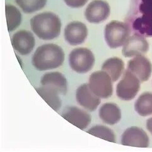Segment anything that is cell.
<instances>
[{
	"label": "cell",
	"instance_id": "6da1fadb",
	"mask_svg": "<svg viewBox=\"0 0 152 152\" xmlns=\"http://www.w3.org/2000/svg\"><path fill=\"white\" fill-rule=\"evenodd\" d=\"M129 22L131 29L143 37H152V0H132Z\"/></svg>",
	"mask_w": 152,
	"mask_h": 152
},
{
	"label": "cell",
	"instance_id": "7a4b0ae2",
	"mask_svg": "<svg viewBox=\"0 0 152 152\" xmlns=\"http://www.w3.org/2000/svg\"><path fill=\"white\" fill-rule=\"evenodd\" d=\"M64 53L57 44H46L39 46L35 50L32 63L39 71H47L58 68L64 61Z\"/></svg>",
	"mask_w": 152,
	"mask_h": 152
},
{
	"label": "cell",
	"instance_id": "3957f363",
	"mask_svg": "<svg viewBox=\"0 0 152 152\" xmlns=\"http://www.w3.org/2000/svg\"><path fill=\"white\" fill-rule=\"evenodd\" d=\"M61 21L56 14L43 12L30 20V27L37 36L44 40L57 38L61 30Z\"/></svg>",
	"mask_w": 152,
	"mask_h": 152
},
{
	"label": "cell",
	"instance_id": "277c9868",
	"mask_svg": "<svg viewBox=\"0 0 152 152\" xmlns=\"http://www.w3.org/2000/svg\"><path fill=\"white\" fill-rule=\"evenodd\" d=\"M131 29L124 22L114 20L106 25L104 30L105 41L111 49H116L124 45L130 36Z\"/></svg>",
	"mask_w": 152,
	"mask_h": 152
},
{
	"label": "cell",
	"instance_id": "5b68a950",
	"mask_svg": "<svg viewBox=\"0 0 152 152\" xmlns=\"http://www.w3.org/2000/svg\"><path fill=\"white\" fill-rule=\"evenodd\" d=\"M95 61L92 50L85 48L74 49L69 55L71 68L78 73H86L92 69Z\"/></svg>",
	"mask_w": 152,
	"mask_h": 152
},
{
	"label": "cell",
	"instance_id": "8992f818",
	"mask_svg": "<svg viewBox=\"0 0 152 152\" xmlns=\"http://www.w3.org/2000/svg\"><path fill=\"white\" fill-rule=\"evenodd\" d=\"M88 84L94 94L100 99H108L113 94V80L104 71H97L92 73Z\"/></svg>",
	"mask_w": 152,
	"mask_h": 152
},
{
	"label": "cell",
	"instance_id": "52a82bcc",
	"mask_svg": "<svg viewBox=\"0 0 152 152\" xmlns=\"http://www.w3.org/2000/svg\"><path fill=\"white\" fill-rule=\"evenodd\" d=\"M141 81L130 71H125L123 78L116 87V94L121 100L129 101L133 99L140 89Z\"/></svg>",
	"mask_w": 152,
	"mask_h": 152
},
{
	"label": "cell",
	"instance_id": "ba28073f",
	"mask_svg": "<svg viewBox=\"0 0 152 152\" xmlns=\"http://www.w3.org/2000/svg\"><path fill=\"white\" fill-rule=\"evenodd\" d=\"M110 13L109 3L104 0H94L87 6L85 16L87 21L92 23H99L107 20Z\"/></svg>",
	"mask_w": 152,
	"mask_h": 152
},
{
	"label": "cell",
	"instance_id": "9c48e42d",
	"mask_svg": "<svg viewBox=\"0 0 152 152\" xmlns=\"http://www.w3.org/2000/svg\"><path fill=\"white\" fill-rule=\"evenodd\" d=\"M149 44L145 37L135 34L129 36L123 45V55L126 58H132L143 55L148 51Z\"/></svg>",
	"mask_w": 152,
	"mask_h": 152
},
{
	"label": "cell",
	"instance_id": "30bf717a",
	"mask_svg": "<svg viewBox=\"0 0 152 152\" xmlns=\"http://www.w3.org/2000/svg\"><path fill=\"white\" fill-rule=\"evenodd\" d=\"M149 141L145 131L136 126L126 129L121 138V144L134 147L146 148L149 146Z\"/></svg>",
	"mask_w": 152,
	"mask_h": 152
},
{
	"label": "cell",
	"instance_id": "8fae6325",
	"mask_svg": "<svg viewBox=\"0 0 152 152\" xmlns=\"http://www.w3.org/2000/svg\"><path fill=\"white\" fill-rule=\"evenodd\" d=\"M12 43L14 49L20 54L25 56L31 53L35 45L33 34L26 30L17 32L12 37Z\"/></svg>",
	"mask_w": 152,
	"mask_h": 152
},
{
	"label": "cell",
	"instance_id": "7c38bea8",
	"mask_svg": "<svg viewBox=\"0 0 152 152\" xmlns=\"http://www.w3.org/2000/svg\"><path fill=\"white\" fill-rule=\"evenodd\" d=\"M88 35V28L85 23L73 21L68 23L64 28V39L70 45H77L85 42Z\"/></svg>",
	"mask_w": 152,
	"mask_h": 152
},
{
	"label": "cell",
	"instance_id": "4fadbf2b",
	"mask_svg": "<svg viewBox=\"0 0 152 152\" xmlns=\"http://www.w3.org/2000/svg\"><path fill=\"white\" fill-rule=\"evenodd\" d=\"M128 69L137 77L141 82L148 80L152 73V64L150 61L141 55L129 60Z\"/></svg>",
	"mask_w": 152,
	"mask_h": 152
},
{
	"label": "cell",
	"instance_id": "5bb4252c",
	"mask_svg": "<svg viewBox=\"0 0 152 152\" xmlns=\"http://www.w3.org/2000/svg\"><path fill=\"white\" fill-rule=\"evenodd\" d=\"M61 115L69 123L82 130L87 128L92 121L90 114L75 106L66 107Z\"/></svg>",
	"mask_w": 152,
	"mask_h": 152
},
{
	"label": "cell",
	"instance_id": "9a60e30c",
	"mask_svg": "<svg viewBox=\"0 0 152 152\" xmlns=\"http://www.w3.org/2000/svg\"><path fill=\"white\" fill-rule=\"evenodd\" d=\"M76 99L81 106L90 112L97 109L101 102L100 98L94 94L87 83L80 85L77 88Z\"/></svg>",
	"mask_w": 152,
	"mask_h": 152
},
{
	"label": "cell",
	"instance_id": "2e32d148",
	"mask_svg": "<svg viewBox=\"0 0 152 152\" xmlns=\"http://www.w3.org/2000/svg\"><path fill=\"white\" fill-rule=\"evenodd\" d=\"M42 86L56 90L59 95H65L68 91V81L64 76L59 72H50L44 74L40 80Z\"/></svg>",
	"mask_w": 152,
	"mask_h": 152
},
{
	"label": "cell",
	"instance_id": "e0dca14e",
	"mask_svg": "<svg viewBox=\"0 0 152 152\" xmlns=\"http://www.w3.org/2000/svg\"><path fill=\"white\" fill-rule=\"evenodd\" d=\"M99 117L104 123L114 125L119 123L122 114L118 105L114 103H105L99 109Z\"/></svg>",
	"mask_w": 152,
	"mask_h": 152
},
{
	"label": "cell",
	"instance_id": "ac0fdd59",
	"mask_svg": "<svg viewBox=\"0 0 152 152\" xmlns=\"http://www.w3.org/2000/svg\"><path fill=\"white\" fill-rule=\"evenodd\" d=\"M124 69L123 61L117 57L110 58L107 59L102 66V70L107 73L115 82L121 77Z\"/></svg>",
	"mask_w": 152,
	"mask_h": 152
},
{
	"label": "cell",
	"instance_id": "d6986e66",
	"mask_svg": "<svg viewBox=\"0 0 152 152\" xmlns=\"http://www.w3.org/2000/svg\"><path fill=\"white\" fill-rule=\"evenodd\" d=\"M39 94L50 107L55 111H58L61 107V100L59 97V93L53 88L45 86L35 88Z\"/></svg>",
	"mask_w": 152,
	"mask_h": 152
},
{
	"label": "cell",
	"instance_id": "ffe728a7",
	"mask_svg": "<svg viewBox=\"0 0 152 152\" xmlns=\"http://www.w3.org/2000/svg\"><path fill=\"white\" fill-rule=\"evenodd\" d=\"M134 109L136 113L143 117L152 115V93L141 94L136 101Z\"/></svg>",
	"mask_w": 152,
	"mask_h": 152
},
{
	"label": "cell",
	"instance_id": "44dd1931",
	"mask_svg": "<svg viewBox=\"0 0 152 152\" xmlns=\"http://www.w3.org/2000/svg\"><path fill=\"white\" fill-rule=\"evenodd\" d=\"M6 17L8 30L9 32H13L16 30L22 23V16L20 10L12 4H7Z\"/></svg>",
	"mask_w": 152,
	"mask_h": 152
},
{
	"label": "cell",
	"instance_id": "7402d4cb",
	"mask_svg": "<svg viewBox=\"0 0 152 152\" xmlns=\"http://www.w3.org/2000/svg\"><path fill=\"white\" fill-rule=\"evenodd\" d=\"M17 4L24 13H32L42 9L47 0H15Z\"/></svg>",
	"mask_w": 152,
	"mask_h": 152
},
{
	"label": "cell",
	"instance_id": "603a6c76",
	"mask_svg": "<svg viewBox=\"0 0 152 152\" xmlns=\"http://www.w3.org/2000/svg\"><path fill=\"white\" fill-rule=\"evenodd\" d=\"M87 133L110 142L115 143V136L113 131L107 126H95L88 130Z\"/></svg>",
	"mask_w": 152,
	"mask_h": 152
},
{
	"label": "cell",
	"instance_id": "cb8c5ba5",
	"mask_svg": "<svg viewBox=\"0 0 152 152\" xmlns=\"http://www.w3.org/2000/svg\"><path fill=\"white\" fill-rule=\"evenodd\" d=\"M88 0H64L66 5L73 8L83 7L88 2Z\"/></svg>",
	"mask_w": 152,
	"mask_h": 152
},
{
	"label": "cell",
	"instance_id": "d4e9b609",
	"mask_svg": "<svg viewBox=\"0 0 152 152\" xmlns=\"http://www.w3.org/2000/svg\"><path fill=\"white\" fill-rule=\"evenodd\" d=\"M146 128L152 134V118L148 119L147 122H146Z\"/></svg>",
	"mask_w": 152,
	"mask_h": 152
}]
</instances>
